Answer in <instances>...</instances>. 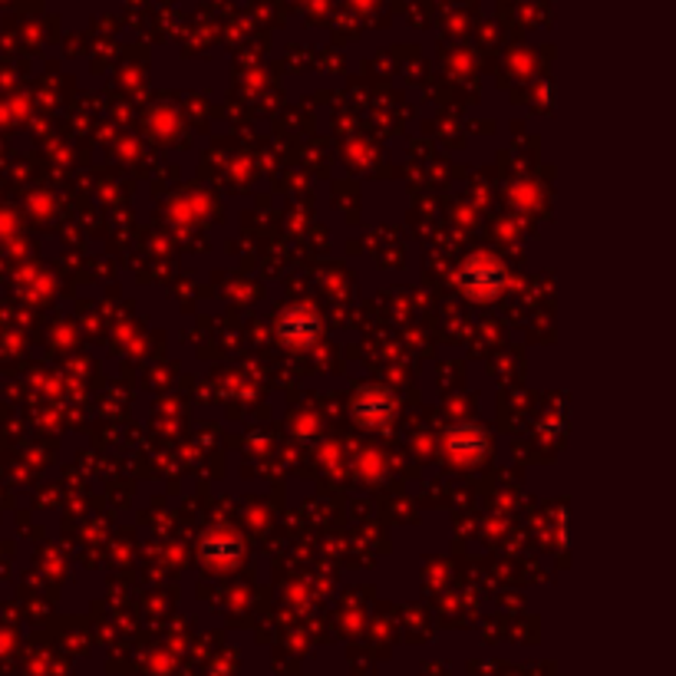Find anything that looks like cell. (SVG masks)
Wrapping results in <instances>:
<instances>
[{
    "label": "cell",
    "instance_id": "obj_1",
    "mask_svg": "<svg viewBox=\"0 0 676 676\" xmlns=\"http://www.w3.org/2000/svg\"><path fill=\"white\" fill-rule=\"evenodd\" d=\"M508 281V271L498 257H488V254H475L462 264L458 271V287L468 294V297H478V300H488L495 297Z\"/></svg>",
    "mask_w": 676,
    "mask_h": 676
},
{
    "label": "cell",
    "instance_id": "obj_2",
    "mask_svg": "<svg viewBox=\"0 0 676 676\" xmlns=\"http://www.w3.org/2000/svg\"><path fill=\"white\" fill-rule=\"evenodd\" d=\"M397 400L390 397V390H363L353 400V416L363 426H387L393 420Z\"/></svg>",
    "mask_w": 676,
    "mask_h": 676
},
{
    "label": "cell",
    "instance_id": "obj_3",
    "mask_svg": "<svg viewBox=\"0 0 676 676\" xmlns=\"http://www.w3.org/2000/svg\"><path fill=\"white\" fill-rule=\"evenodd\" d=\"M277 334H281L291 347H310V344L317 340V334H320V320H317L314 310L297 307V310H287V314L277 320Z\"/></svg>",
    "mask_w": 676,
    "mask_h": 676
},
{
    "label": "cell",
    "instance_id": "obj_4",
    "mask_svg": "<svg viewBox=\"0 0 676 676\" xmlns=\"http://www.w3.org/2000/svg\"><path fill=\"white\" fill-rule=\"evenodd\" d=\"M450 450L455 452V455H465V458L482 455V452H485V433H482V426H462V430H455L450 440Z\"/></svg>",
    "mask_w": 676,
    "mask_h": 676
}]
</instances>
